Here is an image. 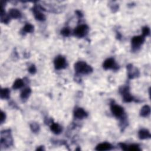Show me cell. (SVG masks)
<instances>
[{"instance_id": "1", "label": "cell", "mask_w": 151, "mask_h": 151, "mask_svg": "<svg viewBox=\"0 0 151 151\" xmlns=\"http://www.w3.org/2000/svg\"><path fill=\"white\" fill-rule=\"evenodd\" d=\"M74 70L77 73L81 74H89L93 72V68L84 61L77 62L74 64Z\"/></svg>"}, {"instance_id": "2", "label": "cell", "mask_w": 151, "mask_h": 151, "mask_svg": "<svg viewBox=\"0 0 151 151\" xmlns=\"http://www.w3.org/2000/svg\"><path fill=\"white\" fill-rule=\"evenodd\" d=\"M1 146L4 148L10 147L13 144V140L11 135V131L9 129L5 130L1 133Z\"/></svg>"}, {"instance_id": "3", "label": "cell", "mask_w": 151, "mask_h": 151, "mask_svg": "<svg viewBox=\"0 0 151 151\" xmlns=\"http://www.w3.org/2000/svg\"><path fill=\"white\" fill-rule=\"evenodd\" d=\"M120 93L123 96V100L126 103H130L135 100L134 97L131 95L129 92V86H122L119 89Z\"/></svg>"}, {"instance_id": "4", "label": "cell", "mask_w": 151, "mask_h": 151, "mask_svg": "<svg viewBox=\"0 0 151 151\" xmlns=\"http://www.w3.org/2000/svg\"><path fill=\"white\" fill-rule=\"evenodd\" d=\"M89 29V27L86 24H81L77 26L74 30V35L78 38L84 37L88 34Z\"/></svg>"}, {"instance_id": "5", "label": "cell", "mask_w": 151, "mask_h": 151, "mask_svg": "<svg viewBox=\"0 0 151 151\" xmlns=\"http://www.w3.org/2000/svg\"><path fill=\"white\" fill-rule=\"evenodd\" d=\"M54 67L56 70H60L66 68L67 61L66 58L61 56H57L54 61Z\"/></svg>"}, {"instance_id": "6", "label": "cell", "mask_w": 151, "mask_h": 151, "mask_svg": "<svg viewBox=\"0 0 151 151\" xmlns=\"http://www.w3.org/2000/svg\"><path fill=\"white\" fill-rule=\"evenodd\" d=\"M111 110L112 114L118 118H122L124 115V110L122 107L112 102L111 103Z\"/></svg>"}, {"instance_id": "7", "label": "cell", "mask_w": 151, "mask_h": 151, "mask_svg": "<svg viewBox=\"0 0 151 151\" xmlns=\"http://www.w3.org/2000/svg\"><path fill=\"white\" fill-rule=\"evenodd\" d=\"M145 40V37H144L143 35H138V36H135L132 38L131 40V44H132V47L133 49V50H138L141 46L143 44V42Z\"/></svg>"}, {"instance_id": "8", "label": "cell", "mask_w": 151, "mask_h": 151, "mask_svg": "<svg viewBox=\"0 0 151 151\" xmlns=\"http://www.w3.org/2000/svg\"><path fill=\"white\" fill-rule=\"evenodd\" d=\"M103 67L105 70L112 69L113 70H117L119 69V66L113 58H107L103 64Z\"/></svg>"}, {"instance_id": "9", "label": "cell", "mask_w": 151, "mask_h": 151, "mask_svg": "<svg viewBox=\"0 0 151 151\" xmlns=\"http://www.w3.org/2000/svg\"><path fill=\"white\" fill-rule=\"evenodd\" d=\"M127 70L128 71V78L129 79H134L139 76L140 73L139 70L134 67L132 64H129L127 65Z\"/></svg>"}, {"instance_id": "10", "label": "cell", "mask_w": 151, "mask_h": 151, "mask_svg": "<svg viewBox=\"0 0 151 151\" xmlns=\"http://www.w3.org/2000/svg\"><path fill=\"white\" fill-rule=\"evenodd\" d=\"M41 7H40V6H34V7L33 8V12L34 17L37 20L42 21L46 19V16L44 14H42L40 11V9H41Z\"/></svg>"}, {"instance_id": "11", "label": "cell", "mask_w": 151, "mask_h": 151, "mask_svg": "<svg viewBox=\"0 0 151 151\" xmlns=\"http://www.w3.org/2000/svg\"><path fill=\"white\" fill-rule=\"evenodd\" d=\"M88 114L83 109L80 107H77L74 111V116L78 119H82L88 117Z\"/></svg>"}, {"instance_id": "12", "label": "cell", "mask_w": 151, "mask_h": 151, "mask_svg": "<svg viewBox=\"0 0 151 151\" xmlns=\"http://www.w3.org/2000/svg\"><path fill=\"white\" fill-rule=\"evenodd\" d=\"M113 148V146L108 142H103L99 144L96 147V150L98 151H104V150H109Z\"/></svg>"}, {"instance_id": "13", "label": "cell", "mask_w": 151, "mask_h": 151, "mask_svg": "<svg viewBox=\"0 0 151 151\" xmlns=\"http://www.w3.org/2000/svg\"><path fill=\"white\" fill-rule=\"evenodd\" d=\"M138 136H139V139H142V140L149 139L151 137L149 131L148 130V129H141L138 132Z\"/></svg>"}, {"instance_id": "14", "label": "cell", "mask_w": 151, "mask_h": 151, "mask_svg": "<svg viewBox=\"0 0 151 151\" xmlns=\"http://www.w3.org/2000/svg\"><path fill=\"white\" fill-rule=\"evenodd\" d=\"M31 93V89L30 88H26L24 89L21 93L20 97L23 101L27 100L30 96Z\"/></svg>"}, {"instance_id": "15", "label": "cell", "mask_w": 151, "mask_h": 151, "mask_svg": "<svg viewBox=\"0 0 151 151\" xmlns=\"http://www.w3.org/2000/svg\"><path fill=\"white\" fill-rule=\"evenodd\" d=\"M50 129L51 132H53L56 135H59L62 132L61 126L57 123H51L50 126Z\"/></svg>"}, {"instance_id": "16", "label": "cell", "mask_w": 151, "mask_h": 151, "mask_svg": "<svg viewBox=\"0 0 151 151\" xmlns=\"http://www.w3.org/2000/svg\"><path fill=\"white\" fill-rule=\"evenodd\" d=\"M9 15L11 18H13L14 19H18L21 17V13L17 9L11 8L9 11Z\"/></svg>"}, {"instance_id": "17", "label": "cell", "mask_w": 151, "mask_h": 151, "mask_svg": "<svg viewBox=\"0 0 151 151\" xmlns=\"http://www.w3.org/2000/svg\"><path fill=\"white\" fill-rule=\"evenodd\" d=\"M150 113V107L148 105L143 106L140 112V115L142 117H148Z\"/></svg>"}, {"instance_id": "18", "label": "cell", "mask_w": 151, "mask_h": 151, "mask_svg": "<svg viewBox=\"0 0 151 151\" xmlns=\"http://www.w3.org/2000/svg\"><path fill=\"white\" fill-rule=\"evenodd\" d=\"M10 96V90L8 88H4L1 89L0 97L1 99H8Z\"/></svg>"}, {"instance_id": "19", "label": "cell", "mask_w": 151, "mask_h": 151, "mask_svg": "<svg viewBox=\"0 0 151 151\" xmlns=\"http://www.w3.org/2000/svg\"><path fill=\"white\" fill-rule=\"evenodd\" d=\"M24 85V83L23 80L21 79H18L13 83V89L14 90L19 89H21V88H23Z\"/></svg>"}, {"instance_id": "20", "label": "cell", "mask_w": 151, "mask_h": 151, "mask_svg": "<svg viewBox=\"0 0 151 151\" xmlns=\"http://www.w3.org/2000/svg\"><path fill=\"white\" fill-rule=\"evenodd\" d=\"M34 27L32 24L30 23H27L23 28L22 32L24 33H31L34 31Z\"/></svg>"}, {"instance_id": "21", "label": "cell", "mask_w": 151, "mask_h": 151, "mask_svg": "<svg viewBox=\"0 0 151 151\" xmlns=\"http://www.w3.org/2000/svg\"><path fill=\"white\" fill-rule=\"evenodd\" d=\"M30 129L33 132L37 133L40 131V126L36 122H32L30 123Z\"/></svg>"}, {"instance_id": "22", "label": "cell", "mask_w": 151, "mask_h": 151, "mask_svg": "<svg viewBox=\"0 0 151 151\" xmlns=\"http://www.w3.org/2000/svg\"><path fill=\"white\" fill-rule=\"evenodd\" d=\"M60 33L64 37H69L71 34V30L69 27H64L61 30Z\"/></svg>"}, {"instance_id": "23", "label": "cell", "mask_w": 151, "mask_h": 151, "mask_svg": "<svg viewBox=\"0 0 151 151\" xmlns=\"http://www.w3.org/2000/svg\"><path fill=\"white\" fill-rule=\"evenodd\" d=\"M127 150L132 151H140L141 149L139 146L137 144H133L129 146H127Z\"/></svg>"}, {"instance_id": "24", "label": "cell", "mask_w": 151, "mask_h": 151, "mask_svg": "<svg viewBox=\"0 0 151 151\" xmlns=\"http://www.w3.org/2000/svg\"><path fill=\"white\" fill-rule=\"evenodd\" d=\"M142 31V35H143L144 37L149 36L150 35V29L147 26H145V27H143Z\"/></svg>"}, {"instance_id": "25", "label": "cell", "mask_w": 151, "mask_h": 151, "mask_svg": "<svg viewBox=\"0 0 151 151\" xmlns=\"http://www.w3.org/2000/svg\"><path fill=\"white\" fill-rule=\"evenodd\" d=\"M29 72L31 74H34L37 72V69L34 64H31V65L29 68Z\"/></svg>"}, {"instance_id": "26", "label": "cell", "mask_w": 151, "mask_h": 151, "mask_svg": "<svg viewBox=\"0 0 151 151\" xmlns=\"http://www.w3.org/2000/svg\"><path fill=\"white\" fill-rule=\"evenodd\" d=\"M6 119V113L3 111H1V118H0V122H1V124H3L5 122Z\"/></svg>"}, {"instance_id": "27", "label": "cell", "mask_w": 151, "mask_h": 151, "mask_svg": "<svg viewBox=\"0 0 151 151\" xmlns=\"http://www.w3.org/2000/svg\"><path fill=\"white\" fill-rule=\"evenodd\" d=\"M119 145L120 146V148L123 150H127V146L124 143H119Z\"/></svg>"}, {"instance_id": "28", "label": "cell", "mask_w": 151, "mask_h": 151, "mask_svg": "<svg viewBox=\"0 0 151 151\" xmlns=\"http://www.w3.org/2000/svg\"><path fill=\"white\" fill-rule=\"evenodd\" d=\"M76 13L77 15L79 17H80V18L83 17V14L81 13V12L80 11H76Z\"/></svg>"}, {"instance_id": "29", "label": "cell", "mask_w": 151, "mask_h": 151, "mask_svg": "<svg viewBox=\"0 0 151 151\" xmlns=\"http://www.w3.org/2000/svg\"><path fill=\"white\" fill-rule=\"evenodd\" d=\"M45 150V149H44V147H43L42 146H41L38 147V148L36 149V150Z\"/></svg>"}, {"instance_id": "30", "label": "cell", "mask_w": 151, "mask_h": 151, "mask_svg": "<svg viewBox=\"0 0 151 151\" xmlns=\"http://www.w3.org/2000/svg\"><path fill=\"white\" fill-rule=\"evenodd\" d=\"M118 38H119V39H120L121 37H122V36H121V35L120 34V33H117V37H116Z\"/></svg>"}]
</instances>
